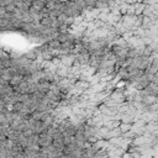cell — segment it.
Returning <instances> with one entry per match:
<instances>
[{"label": "cell", "mask_w": 158, "mask_h": 158, "mask_svg": "<svg viewBox=\"0 0 158 158\" xmlns=\"http://www.w3.org/2000/svg\"><path fill=\"white\" fill-rule=\"evenodd\" d=\"M142 92H143L144 94H147V95L158 98V84H154V83L149 82V83L144 87V89H143Z\"/></svg>", "instance_id": "6da1fadb"}, {"label": "cell", "mask_w": 158, "mask_h": 158, "mask_svg": "<svg viewBox=\"0 0 158 158\" xmlns=\"http://www.w3.org/2000/svg\"><path fill=\"white\" fill-rule=\"evenodd\" d=\"M121 127H122V128H121L122 131H127V130H130V125H128V126H127V125H122Z\"/></svg>", "instance_id": "7a4b0ae2"}]
</instances>
